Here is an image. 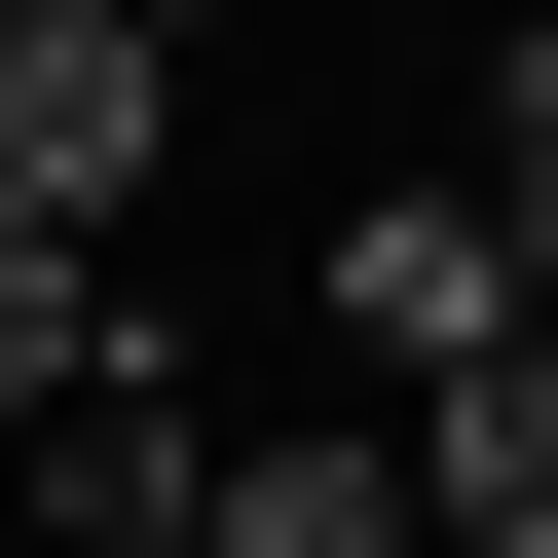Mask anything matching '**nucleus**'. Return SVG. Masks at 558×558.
I'll list each match as a JSON object with an SVG mask.
<instances>
[{
    "label": "nucleus",
    "instance_id": "nucleus-1",
    "mask_svg": "<svg viewBox=\"0 0 558 558\" xmlns=\"http://www.w3.org/2000/svg\"><path fill=\"white\" fill-rule=\"evenodd\" d=\"M186 149V38H149V0H0V223H38V260H112V186Z\"/></svg>",
    "mask_w": 558,
    "mask_h": 558
},
{
    "label": "nucleus",
    "instance_id": "nucleus-2",
    "mask_svg": "<svg viewBox=\"0 0 558 558\" xmlns=\"http://www.w3.org/2000/svg\"><path fill=\"white\" fill-rule=\"evenodd\" d=\"M521 336H558V299H521V223H484V149L336 223V373H410V410H447V373H521Z\"/></svg>",
    "mask_w": 558,
    "mask_h": 558
},
{
    "label": "nucleus",
    "instance_id": "nucleus-3",
    "mask_svg": "<svg viewBox=\"0 0 558 558\" xmlns=\"http://www.w3.org/2000/svg\"><path fill=\"white\" fill-rule=\"evenodd\" d=\"M186 558H447V521H410V447H373V410H260Z\"/></svg>",
    "mask_w": 558,
    "mask_h": 558
},
{
    "label": "nucleus",
    "instance_id": "nucleus-4",
    "mask_svg": "<svg viewBox=\"0 0 558 558\" xmlns=\"http://www.w3.org/2000/svg\"><path fill=\"white\" fill-rule=\"evenodd\" d=\"M410 521H447V558H558V336H521V373H447V410H410Z\"/></svg>",
    "mask_w": 558,
    "mask_h": 558
},
{
    "label": "nucleus",
    "instance_id": "nucleus-5",
    "mask_svg": "<svg viewBox=\"0 0 558 558\" xmlns=\"http://www.w3.org/2000/svg\"><path fill=\"white\" fill-rule=\"evenodd\" d=\"M112 373H186V336L112 299V260H38V223H0V447H38V410H112Z\"/></svg>",
    "mask_w": 558,
    "mask_h": 558
},
{
    "label": "nucleus",
    "instance_id": "nucleus-6",
    "mask_svg": "<svg viewBox=\"0 0 558 558\" xmlns=\"http://www.w3.org/2000/svg\"><path fill=\"white\" fill-rule=\"evenodd\" d=\"M521 75H558V38H521Z\"/></svg>",
    "mask_w": 558,
    "mask_h": 558
}]
</instances>
